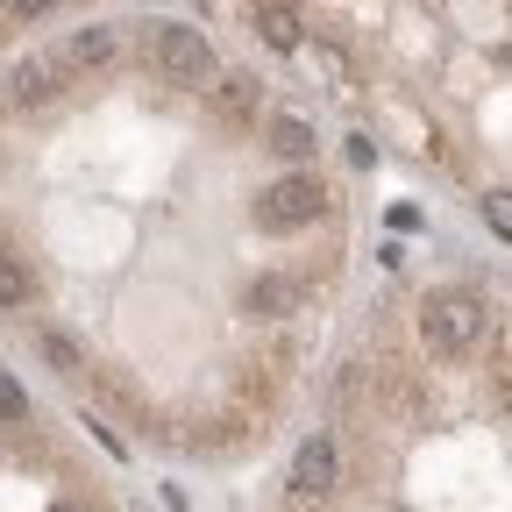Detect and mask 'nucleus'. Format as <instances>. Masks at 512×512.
<instances>
[{
    "label": "nucleus",
    "instance_id": "f257e3e1",
    "mask_svg": "<svg viewBox=\"0 0 512 512\" xmlns=\"http://www.w3.org/2000/svg\"><path fill=\"white\" fill-rule=\"evenodd\" d=\"M136 57H143L150 79H164V86H178V93H207L214 72H221L214 43H207L200 29H185V22H143Z\"/></svg>",
    "mask_w": 512,
    "mask_h": 512
},
{
    "label": "nucleus",
    "instance_id": "f03ea898",
    "mask_svg": "<svg viewBox=\"0 0 512 512\" xmlns=\"http://www.w3.org/2000/svg\"><path fill=\"white\" fill-rule=\"evenodd\" d=\"M420 349L427 356H441V363H456V356H470L477 342H484V328H491V306L477 299V292H463V285H448V292H427L420 299Z\"/></svg>",
    "mask_w": 512,
    "mask_h": 512
},
{
    "label": "nucleus",
    "instance_id": "7ed1b4c3",
    "mask_svg": "<svg viewBox=\"0 0 512 512\" xmlns=\"http://www.w3.org/2000/svg\"><path fill=\"white\" fill-rule=\"evenodd\" d=\"M313 214H328V185L313 171H292L256 192V228L264 235H299V228H313Z\"/></svg>",
    "mask_w": 512,
    "mask_h": 512
},
{
    "label": "nucleus",
    "instance_id": "20e7f679",
    "mask_svg": "<svg viewBox=\"0 0 512 512\" xmlns=\"http://www.w3.org/2000/svg\"><path fill=\"white\" fill-rule=\"evenodd\" d=\"M335 484H342V441H335L328 427H313V434L299 441V456H292V498L328 505Z\"/></svg>",
    "mask_w": 512,
    "mask_h": 512
},
{
    "label": "nucleus",
    "instance_id": "39448f33",
    "mask_svg": "<svg viewBox=\"0 0 512 512\" xmlns=\"http://www.w3.org/2000/svg\"><path fill=\"white\" fill-rule=\"evenodd\" d=\"M64 79H72V64H64L57 50H29L15 72H8V100L15 107H43V100L64 93Z\"/></svg>",
    "mask_w": 512,
    "mask_h": 512
},
{
    "label": "nucleus",
    "instance_id": "423d86ee",
    "mask_svg": "<svg viewBox=\"0 0 512 512\" xmlns=\"http://www.w3.org/2000/svg\"><path fill=\"white\" fill-rule=\"evenodd\" d=\"M299 306H306V285L285 278V271H256L242 285V313H256V320H292Z\"/></svg>",
    "mask_w": 512,
    "mask_h": 512
},
{
    "label": "nucleus",
    "instance_id": "0eeeda50",
    "mask_svg": "<svg viewBox=\"0 0 512 512\" xmlns=\"http://www.w3.org/2000/svg\"><path fill=\"white\" fill-rule=\"evenodd\" d=\"M72 72H107V64L121 57V29H107V22H86V29H72L64 36V50H57Z\"/></svg>",
    "mask_w": 512,
    "mask_h": 512
},
{
    "label": "nucleus",
    "instance_id": "6e6552de",
    "mask_svg": "<svg viewBox=\"0 0 512 512\" xmlns=\"http://www.w3.org/2000/svg\"><path fill=\"white\" fill-rule=\"evenodd\" d=\"M214 114L221 121H256V100H264V93H256V79H242V72H214Z\"/></svg>",
    "mask_w": 512,
    "mask_h": 512
},
{
    "label": "nucleus",
    "instance_id": "1a4fd4ad",
    "mask_svg": "<svg viewBox=\"0 0 512 512\" xmlns=\"http://www.w3.org/2000/svg\"><path fill=\"white\" fill-rule=\"evenodd\" d=\"M256 29L271 50H299V8L292 0H256Z\"/></svg>",
    "mask_w": 512,
    "mask_h": 512
},
{
    "label": "nucleus",
    "instance_id": "9d476101",
    "mask_svg": "<svg viewBox=\"0 0 512 512\" xmlns=\"http://www.w3.org/2000/svg\"><path fill=\"white\" fill-rule=\"evenodd\" d=\"M271 150H278L285 164H306V157H313V121L278 114V121H271Z\"/></svg>",
    "mask_w": 512,
    "mask_h": 512
},
{
    "label": "nucleus",
    "instance_id": "9b49d317",
    "mask_svg": "<svg viewBox=\"0 0 512 512\" xmlns=\"http://www.w3.org/2000/svg\"><path fill=\"white\" fill-rule=\"evenodd\" d=\"M36 349H43V363H50L57 377H86V349H79L72 335H57V328H43V335H36Z\"/></svg>",
    "mask_w": 512,
    "mask_h": 512
},
{
    "label": "nucleus",
    "instance_id": "f8f14e48",
    "mask_svg": "<svg viewBox=\"0 0 512 512\" xmlns=\"http://www.w3.org/2000/svg\"><path fill=\"white\" fill-rule=\"evenodd\" d=\"M29 292H36V278H29V264H22V256H8V249H0V306H29Z\"/></svg>",
    "mask_w": 512,
    "mask_h": 512
},
{
    "label": "nucleus",
    "instance_id": "ddd939ff",
    "mask_svg": "<svg viewBox=\"0 0 512 512\" xmlns=\"http://www.w3.org/2000/svg\"><path fill=\"white\" fill-rule=\"evenodd\" d=\"M0 427H29V392L0 370Z\"/></svg>",
    "mask_w": 512,
    "mask_h": 512
},
{
    "label": "nucleus",
    "instance_id": "4468645a",
    "mask_svg": "<svg viewBox=\"0 0 512 512\" xmlns=\"http://www.w3.org/2000/svg\"><path fill=\"white\" fill-rule=\"evenodd\" d=\"M50 8V0H15V8H8V22H29V15H43Z\"/></svg>",
    "mask_w": 512,
    "mask_h": 512
},
{
    "label": "nucleus",
    "instance_id": "2eb2a0df",
    "mask_svg": "<svg viewBox=\"0 0 512 512\" xmlns=\"http://www.w3.org/2000/svg\"><path fill=\"white\" fill-rule=\"evenodd\" d=\"M50 512H86V505H50Z\"/></svg>",
    "mask_w": 512,
    "mask_h": 512
}]
</instances>
